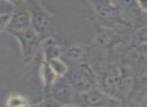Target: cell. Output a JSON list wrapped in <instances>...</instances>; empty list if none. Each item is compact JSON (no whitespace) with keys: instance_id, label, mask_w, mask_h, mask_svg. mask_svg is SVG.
<instances>
[{"instance_id":"6da1fadb","label":"cell","mask_w":147,"mask_h":107,"mask_svg":"<svg viewBox=\"0 0 147 107\" xmlns=\"http://www.w3.org/2000/svg\"><path fill=\"white\" fill-rule=\"evenodd\" d=\"M97 85L102 91L124 103L132 91L133 79L129 66L113 65L96 72Z\"/></svg>"},{"instance_id":"7a4b0ae2","label":"cell","mask_w":147,"mask_h":107,"mask_svg":"<svg viewBox=\"0 0 147 107\" xmlns=\"http://www.w3.org/2000/svg\"><path fill=\"white\" fill-rule=\"evenodd\" d=\"M94 11L99 25L110 28L118 32H125L132 24L121 16L117 0H87Z\"/></svg>"},{"instance_id":"3957f363","label":"cell","mask_w":147,"mask_h":107,"mask_svg":"<svg viewBox=\"0 0 147 107\" xmlns=\"http://www.w3.org/2000/svg\"><path fill=\"white\" fill-rule=\"evenodd\" d=\"M65 77L75 93H82L98 87L96 72L85 61L70 66Z\"/></svg>"},{"instance_id":"277c9868","label":"cell","mask_w":147,"mask_h":107,"mask_svg":"<svg viewBox=\"0 0 147 107\" xmlns=\"http://www.w3.org/2000/svg\"><path fill=\"white\" fill-rule=\"evenodd\" d=\"M8 33L13 36L17 41L23 63L28 64L32 62L37 52L40 50L41 37L36 33V31L31 26L21 30L10 31Z\"/></svg>"},{"instance_id":"5b68a950","label":"cell","mask_w":147,"mask_h":107,"mask_svg":"<svg viewBox=\"0 0 147 107\" xmlns=\"http://www.w3.org/2000/svg\"><path fill=\"white\" fill-rule=\"evenodd\" d=\"M27 4L30 12V26L42 39L47 36L55 15L47 10L39 0H27Z\"/></svg>"},{"instance_id":"8992f818","label":"cell","mask_w":147,"mask_h":107,"mask_svg":"<svg viewBox=\"0 0 147 107\" xmlns=\"http://www.w3.org/2000/svg\"><path fill=\"white\" fill-rule=\"evenodd\" d=\"M73 105L78 106H120L123 105V102L119 99L112 97L106 92L102 91L100 88L96 87L82 93H75L73 100Z\"/></svg>"},{"instance_id":"52a82bcc","label":"cell","mask_w":147,"mask_h":107,"mask_svg":"<svg viewBox=\"0 0 147 107\" xmlns=\"http://www.w3.org/2000/svg\"><path fill=\"white\" fill-rule=\"evenodd\" d=\"M74 95L75 92L65 76L57 78L49 90V97L52 98L58 106L73 105Z\"/></svg>"},{"instance_id":"ba28073f","label":"cell","mask_w":147,"mask_h":107,"mask_svg":"<svg viewBox=\"0 0 147 107\" xmlns=\"http://www.w3.org/2000/svg\"><path fill=\"white\" fill-rule=\"evenodd\" d=\"M31 24L30 12L28 8V4L25 3L23 5L13 7V11L10 13V20L8 23L6 32L21 30L24 28L29 27Z\"/></svg>"},{"instance_id":"9c48e42d","label":"cell","mask_w":147,"mask_h":107,"mask_svg":"<svg viewBox=\"0 0 147 107\" xmlns=\"http://www.w3.org/2000/svg\"><path fill=\"white\" fill-rule=\"evenodd\" d=\"M120 32L110 28L98 25L96 29V40L95 43L104 50H113L114 47L121 41Z\"/></svg>"},{"instance_id":"30bf717a","label":"cell","mask_w":147,"mask_h":107,"mask_svg":"<svg viewBox=\"0 0 147 107\" xmlns=\"http://www.w3.org/2000/svg\"><path fill=\"white\" fill-rule=\"evenodd\" d=\"M117 3L121 16L124 20L132 25L141 22L142 11L138 7L136 0H117Z\"/></svg>"},{"instance_id":"8fae6325","label":"cell","mask_w":147,"mask_h":107,"mask_svg":"<svg viewBox=\"0 0 147 107\" xmlns=\"http://www.w3.org/2000/svg\"><path fill=\"white\" fill-rule=\"evenodd\" d=\"M62 49L63 48L61 45L54 37L47 35L41 39L40 50L44 61H49L51 59L61 57Z\"/></svg>"},{"instance_id":"7c38bea8","label":"cell","mask_w":147,"mask_h":107,"mask_svg":"<svg viewBox=\"0 0 147 107\" xmlns=\"http://www.w3.org/2000/svg\"><path fill=\"white\" fill-rule=\"evenodd\" d=\"M86 50L80 45H71L62 49L61 58L67 63L68 66H73L79 62H82L85 57Z\"/></svg>"},{"instance_id":"4fadbf2b","label":"cell","mask_w":147,"mask_h":107,"mask_svg":"<svg viewBox=\"0 0 147 107\" xmlns=\"http://www.w3.org/2000/svg\"><path fill=\"white\" fill-rule=\"evenodd\" d=\"M56 74L52 70L48 62L42 60V63L40 65V79L43 85V90H44V98L49 97V90L52 84L57 79Z\"/></svg>"},{"instance_id":"5bb4252c","label":"cell","mask_w":147,"mask_h":107,"mask_svg":"<svg viewBox=\"0 0 147 107\" xmlns=\"http://www.w3.org/2000/svg\"><path fill=\"white\" fill-rule=\"evenodd\" d=\"M5 105L10 107H24L29 106L30 102L27 97L20 93H10L5 99Z\"/></svg>"},{"instance_id":"9a60e30c","label":"cell","mask_w":147,"mask_h":107,"mask_svg":"<svg viewBox=\"0 0 147 107\" xmlns=\"http://www.w3.org/2000/svg\"><path fill=\"white\" fill-rule=\"evenodd\" d=\"M46 62H48V64L50 65V67L52 68V70L54 71V73L56 74V76L58 78L65 76L66 73L68 72V69H69V66L67 65V63L61 57L51 59V60L46 61Z\"/></svg>"},{"instance_id":"2e32d148","label":"cell","mask_w":147,"mask_h":107,"mask_svg":"<svg viewBox=\"0 0 147 107\" xmlns=\"http://www.w3.org/2000/svg\"><path fill=\"white\" fill-rule=\"evenodd\" d=\"M129 100H134L138 104L147 105V84H145L141 89L138 90L134 95H132Z\"/></svg>"},{"instance_id":"e0dca14e","label":"cell","mask_w":147,"mask_h":107,"mask_svg":"<svg viewBox=\"0 0 147 107\" xmlns=\"http://www.w3.org/2000/svg\"><path fill=\"white\" fill-rule=\"evenodd\" d=\"M134 38H135L137 44L147 42V26L140 27L134 32Z\"/></svg>"},{"instance_id":"ac0fdd59","label":"cell","mask_w":147,"mask_h":107,"mask_svg":"<svg viewBox=\"0 0 147 107\" xmlns=\"http://www.w3.org/2000/svg\"><path fill=\"white\" fill-rule=\"evenodd\" d=\"M9 20H10V13H8V12L0 13V33L1 32H6Z\"/></svg>"},{"instance_id":"d6986e66","label":"cell","mask_w":147,"mask_h":107,"mask_svg":"<svg viewBox=\"0 0 147 107\" xmlns=\"http://www.w3.org/2000/svg\"><path fill=\"white\" fill-rule=\"evenodd\" d=\"M136 52H138L139 54L143 55V56L147 57V42L146 43H140V44H136L134 46Z\"/></svg>"},{"instance_id":"ffe728a7","label":"cell","mask_w":147,"mask_h":107,"mask_svg":"<svg viewBox=\"0 0 147 107\" xmlns=\"http://www.w3.org/2000/svg\"><path fill=\"white\" fill-rule=\"evenodd\" d=\"M2 1H5L7 3H9L12 7H17V6L23 5V4L27 3V0H2Z\"/></svg>"},{"instance_id":"44dd1931","label":"cell","mask_w":147,"mask_h":107,"mask_svg":"<svg viewBox=\"0 0 147 107\" xmlns=\"http://www.w3.org/2000/svg\"><path fill=\"white\" fill-rule=\"evenodd\" d=\"M136 2H137V5L139 7V9L142 12L147 13V0H136Z\"/></svg>"}]
</instances>
